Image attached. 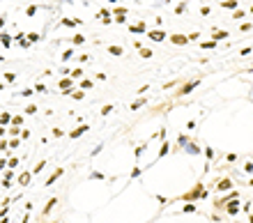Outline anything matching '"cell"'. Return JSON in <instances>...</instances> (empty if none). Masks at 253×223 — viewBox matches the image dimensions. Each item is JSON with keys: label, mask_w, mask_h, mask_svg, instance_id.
<instances>
[{"label": "cell", "mask_w": 253, "mask_h": 223, "mask_svg": "<svg viewBox=\"0 0 253 223\" xmlns=\"http://www.w3.org/2000/svg\"><path fill=\"white\" fill-rule=\"evenodd\" d=\"M223 209H226V212H228V214H233V216H235V214H237V212H239V209H242V205H239V202H237V200H228V202H226V205H223Z\"/></svg>", "instance_id": "obj_1"}, {"label": "cell", "mask_w": 253, "mask_h": 223, "mask_svg": "<svg viewBox=\"0 0 253 223\" xmlns=\"http://www.w3.org/2000/svg\"><path fill=\"white\" fill-rule=\"evenodd\" d=\"M170 42L175 44V46H184V44H189V37H186V35H173Z\"/></svg>", "instance_id": "obj_2"}, {"label": "cell", "mask_w": 253, "mask_h": 223, "mask_svg": "<svg viewBox=\"0 0 253 223\" xmlns=\"http://www.w3.org/2000/svg\"><path fill=\"white\" fill-rule=\"evenodd\" d=\"M152 39V42H163L166 39V32L163 30H150V35H147Z\"/></svg>", "instance_id": "obj_3"}, {"label": "cell", "mask_w": 253, "mask_h": 223, "mask_svg": "<svg viewBox=\"0 0 253 223\" xmlns=\"http://www.w3.org/2000/svg\"><path fill=\"white\" fill-rule=\"evenodd\" d=\"M198 196H207V191H202V186H200V184H198V186L196 189H193V191L191 193H186V200H193V198H198Z\"/></svg>", "instance_id": "obj_4"}, {"label": "cell", "mask_w": 253, "mask_h": 223, "mask_svg": "<svg viewBox=\"0 0 253 223\" xmlns=\"http://www.w3.org/2000/svg\"><path fill=\"white\" fill-rule=\"evenodd\" d=\"M216 189H219V191H228V189H233V182H230V177H223V179L216 184Z\"/></svg>", "instance_id": "obj_5"}, {"label": "cell", "mask_w": 253, "mask_h": 223, "mask_svg": "<svg viewBox=\"0 0 253 223\" xmlns=\"http://www.w3.org/2000/svg\"><path fill=\"white\" fill-rule=\"evenodd\" d=\"M221 5L223 7H226V9H239V2H237V0H226V2H221Z\"/></svg>", "instance_id": "obj_6"}, {"label": "cell", "mask_w": 253, "mask_h": 223, "mask_svg": "<svg viewBox=\"0 0 253 223\" xmlns=\"http://www.w3.org/2000/svg\"><path fill=\"white\" fill-rule=\"evenodd\" d=\"M88 131V127H78V129H74V131H69V138H78V136H83Z\"/></svg>", "instance_id": "obj_7"}, {"label": "cell", "mask_w": 253, "mask_h": 223, "mask_svg": "<svg viewBox=\"0 0 253 223\" xmlns=\"http://www.w3.org/2000/svg\"><path fill=\"white\" fill-rule=\"evenodd\" d=\"M14 39H16V42H19V44H21V46H23V48H28V46H30V42H28V39H26V35H23V32H21V35H16Z\"/></svg>", "instance_id": "obj_8"}, {"label": "cell", "mask_w": 253, "mask_h": 223, "mask_svg": "<svg viewBox=\"0 0 253 223\" xmlns=\"http://www.w3.org/2000/svg\"><path fill=\"white\" fill-rule=\"evenodd\" d=\"M0 42H2V46H12V37L7 32H0Z\"/></svg>", "instance_id": "obj_9"}, {"label": "cell", "mask_w": 253, "mask_h": 223, "mask_svg": "<svg viewBox=\"0 0 253 223\" xmlns=\"http://www.w3.org/2000/svg\"><path fill=\"white\" fill-rule=\"evenodd\" d=\"M78 23H83V21H74V19H62V26H67V28H74V26H78Z\"/></svg>", "instance_id": "obj_10"}, {"label": "cell", "mask_w": 253, "mask_h": 223, "mask_svg": "<svg viewBox=\"0 0 253 223\" xmlns=\"http://www.w3.org/2000/svg\"><path fill=\"white\" fill-rule=\"evenodd\" d=\"M62 172H65V170H62V168H58V170H55V172H53V175H51V179H48V182H46V186H51V184H53V182H55V179H58V177H60V175H62Z\"/></svg>", "instance_id": "obj_11"}, {"label": "cell", "mask_w": 253, "mask_h": 223, "mask_svg": "<svg viewBox=\"0 0 253 223\" xmlns=\"http://www.w3.org/2000/svg\"><path fill=\"white\" fill-rule=\"evenodd\" d=\"M145 28H147V26H145V23L140 21V23H136V26H129V30H131V32H143Z\"/></svg>", "instance_id": "obj_12"}, {"label": "cell", "mask_w": 253, "mask_h": 223, "mask_svg": "<svg viewBox=\"0 0 253 223\" xmlns=\"http://www.w3.org/2000/svg\"><path fill=\"white\" fill-rule=\"evenodd\" d=\"M168 150H170V145H168V140H163V145H161V150H159V156H166Z\"/></svg>", "instance_id": "obj_13"}, {"label": "cell", "mask_w": 253, "mask_h": 223, "mask_svg": "<svg viewBox=\"0 0 253 223\" xmlns=\"http://www.w3.org/2000/svg\"><path fill=\"white\" fill-rule=\"evenodd\" d=\"M30 177H32V172H23L21 175V186H26L28 182H30Z\"/></svg>", "instance_id": "obj_14"}, {"label": "cell", "mask_w": 253, "mask_h": 223, "mask_svg": "<svg viewBox=\"0 0 253 223\" xmlns=\"http://www.w3.org/2000/svg\"><path fill=\"white\" fill-rule=\"evenodd\" d=\"M26 39L30 44H35V42H39V35H37V32H30V35H26Z\"/></svg>", "instance_id": "obj_15"}, {"label": "cell", "mask_w": 253, "mask_h": 223, "mask_svg": "<svg viewBox=\"0 0 253 223\" xmlns=\"http://www.w3.org/2000/svg\"><path fill=\"white\" fill-rule=\"evenodd\" d=\"M184 147H186V152H189V154H198V152H200V150H198L196 145H191V143H186Z\"/></svg>", "instance_id": "obj_16"}, {"label": "cell", "mask_w": 253, "mask_h": 223, "mask_svg": "<svg viewBox=\"0 0 253 223\" xmlns=\"http://www.w3.org/2000/svg\"><path fill=\"white\" fill-rule=\"evenodd\" d=\"M198 85V81H193V83H189V85H184V88H182V94H186V92H191L193 88H196Z\"/></svg>", "instance_id": "obj_17"}, {"label": "cell", "mask_w": 253, "mask_h": 223, "mask_svg": "<svg viewBox=\"0 0 253 223\" xmlns=\"http://www.w3.org/2000/svg\"><path fill=\"white\" fill-rule=\"evenodd\" d=\"M214 46H216L214 39H209V42H200V48H214Z\"/></svg>", "instance_id": "obj_18"}, {"label": "cell", "mask_w": 253, "mask_h": 223, "mask_svg": "<svg viewBox=\"0 0 253 223\" xmlns=\"http://www.w3.org/2000/svg\"><path fill=\"white\" fill-rule=\"evenodd\" d=\"M221 39H228V32H214V42H221Z\"/></svg>", "instance_id": "obj_19"}, {"label": "cell", "mask_w": 253, "mask_h": 223, "mask_svg": "<svg viewBox=\"0 0 253 223\" xmlns=\"http://www.w3.org/2000/svg\"><path fill=\"white\" fill-rule=\"evenodd\" d=\"M7 122H12V115L9 113H2V115H0V124H7Z\"/></svg>", "instance_id": "obj_20"}, {"label": "cell", "mask_w": 253, "mask_h": 223, "mask_svg": "<svg viewBox=\"0 0 253 223\" xmlns=\"http://www.w3.org/2000/svg\"><path fill=\"white\" fill-rule=\"evenodd\" d=\"M233 19L237 21V19H244V9H235L233 12Z\"/></svg>", "instance_id": "obj_21"}, {"label": "cell", "mask_w": 253, "mask_h": 223, "mask_svg": "<svg viewBox=\"0 0 253 223\" xmlns=\"http://www.w3.org/2000/svg\"><path fill=\"white\" fill-rule=\"evenodd\" d=\"M83 42H85V37H83V35H76V37H74V44H76V46H81Z\"/></svg>", "instance_id": "obj_22"}, {"label": "cell", "mask_w": 253, "mask_h": 223, "mask_svg": "<svg viewBox=\"0 0 253 223\" xmlns=\"http://www.w3.org/2000/svg\"><path fill=\"white\" fill-rule=\"evenodd\" d=\"M5 81H7V83H14V81H16V74H5Z\"/></svg>", "instance_id": "obj_23"}, {"label": "cell", "mask_w": 253, "mask_h": 223, "mask_svg": "<svg viewBox=\"0 0 253 223\" xmlns=\"http://www.w3.org/2000/svg\"><path fill=\"white\" fill-rule=\"evenodd\" d=\"M145 104V99H138V101H134V104H131V110H136V108H140V106Z\"/></svg>", "instance_id": "obj_24"}, {"label": "cell", "mask_w": 253, "mask_h": 223, "mask_svg": "<svg viewBox=\"0 0 253 223\" xmlns=\"http://www.w3.org/2000/svg\"><path fill=\"white\" fill-rule=\"evenodd\" d=\"M108 51L113 53V55H122V48H120V46H111Z\"/></svg>", "instance_id": "obj_25"}, {"label": "cell", "mask_w": 253, "mask_h": 223, "mask_svg": "<svg viewBox=\"0 0 253 223\" xmlns=\"http://www.w3.org/2000/svg\"><path fill=\"white\" fill-rule=\"evenodd\" d=\"M69 94H72V97H74V99H76V101H81V99H83V97H85V94H83V92H81V90H78V92H69Z\"/></svg>", "instance_id": "obj_26"}, {"label": "cell", "mask_w": 253, "mask_h": 223, "mask_svg": "<svg viewBox=\"0 0 253 223\" xmlns=\"http://www.w3.org/2000/svg\"><path fill=\"white\" fill-rule=\"evenodd\" d=\"M69 85H72V78H65V81H60V88H65V90H67Z\"/></svg>", "instance_id": "obj_27"}, {"label": "cell", "mask_w": 253, "mask_h": 223, "mask_svg": "<svg viewBox=\"0 0 253 223\" xmlns=\"http://www.w3.org/2000/svg\"><path fill=\"white\" fill-rule=\"evenodd\" d=\"M35 12H37V5H30V7H28V9H26V14H28V16H32V14H35Z\"/></svg>", "instance_id": "obj_28"}, {"label": "cell", "mask_w": 253, "mask_h": 223, "mask_svg": "<svg viewBox=\"0 0 253 223\" xmlns=\"http://www.w3.org/2000/svg\"><path fill=\"white\" fill-rule=\"evenodd\" d=\"M44 166H46V163H44V161H39V163H37V166L32 168V172H39V170H41V168H44Z\"/></svg>", "instance_id": "obj_29"}, {"label": "cell", "mask_w": 253, "mask_h": 223, "mask_svg": "<svg viewBox=\"0 0 253 223\" xmlns=\"http://www.w3.org/2000/svg\"><path fill=\"white\" fill-rule=\"evenodd\" d=\"M182 209H184V212H196L198 207H196V205H184V207H182Z\"/></svg>", "instance_id": "obj_30"}, {"label": "cell", "mask_w": 253, "mask_h": 223, "mask_svg": "<svg viewBox=\"0 0 253 223\" xmlns=\"http://www.w3.org/2000/svg\"><path fill=\"white\" fill-rule=\"evenodd\" d=\"M81 76H83L81 69H74V71H72V78H81Z\"/></svg>", "instance_id": "obj_31"}, {"label": "cell", "mask_w": 253, "mask_h": 223, "mask_svg": "<svg viewBox=\"0 0 253 223\" xmlns=\"http://www.w3.org/2000/svg\"><path fill=\"white\" fill-rule=\"evenodd\" d=\"M12 122H14V124H21V122H23V117H21V115H14V117H12Z\"/></svg>", "instance_id": "obj_32"}, {"label": "cell", "mask_w": 253, "mask_h": 223, "mask_svg": "<svg viewBox=\"0 0 253 223\" xmlns=\"http://www.w3.org/2000/svg\"><path fill=\"white\" fill-rule=\"evenodd\" d=\"M111 110H113V106H111V104H108V106H104V108H101V113H104V115H108V113H111Z\"/></svg>", "instance_id": "obj_33"}, {"label": "cell", "mask_w": 253, "mask_h": 223, "mask_svg": "<svg viewBox=\"0 0 253 223\" xmlns=\"http://www.w3.org/2000/svg\"><path fill=\"white\" fill-rule=\"evenodd\" d=\"M90 179H104V175H101V172H92V175H90Z\"/></svg>", "instance_id": "obj_34"}, {"label": "cell", "mask_w": 253, "mask_h": 223, "mask_svg": "<svg viewBox=\"0 0 253 223\" xmlns=\"http://www.w3.org/2000/svg\"><path fill=\"white\" fill-rule=\"evenodd\" d=\"M186 143H189V138H186V136H184V134H182V136H180V145H182V147H184V145H186Z\"/></svg>", "instance_id": "obj_35"}, {"label": "cell", "mask_w": 253, "mask_h": 223, "mask_svg": "<svg viewBox=\"0 0 253 223\" xmlns=\"http://www.w3.org/2000/svg\"><path fill=\"white\" fill-rule=\"evenodd\" d=\"M205 154H207V159H212V156H214V150H212V147H207Z\"/></svg>", "instance_id": "obj_36"}, {"label": "cell", "mask_w": 253, "mask_h": 223, "mask_svg": "<svg viewBox=\"0 0 253 223\" xmlns=\"http://www.w3.org/2000/svg\"><path fill=\"white\" fill-rule=\"evenodd\" d=\"M244 170H246V172H253V163H246V166H244Z\"/></svg>", "instance_id": "obj_37"}, {"label": "cell", "mask_w": 253, "mask_h": 223, "mask_svg": "<svg viewBox=\"0 0 253 223\" xmlns=\"http://www.w3.org/2000/svg\"><path fill=\"white\" fill-rule=\"evenodd\" d=\"M5 147H7V143H5V140H0V152L5 150Z\"/></svg>", "instance_id": "obj_38"}, {"label": "cell", "mask_w": 253, "mask_h": 223, "mask_svg": "<svg viewBox=\"0 0 253 223\" xmlns=\"http://www.w3.org/2000/svg\"><path fill=\"white\" fill-rule=\"evenodd\" d=\"M5 166H7V161H5V159H0V170H2Z\"/></svg>", "instance_id": "obj_39"}, {"label": "cell", "mask_w": 253, "mask_h": 223, "mask_svg": "<svg viewBox=\"0 0 253 223\" xmlns=\"http://www.w3.org/2000/svg\"><path fill=\"white\" fill-rule=\"evenodd\" d=\"M5 26V16H0V28Z\"/></svg>", "instance_id": "obj_40"}, {"label": "cell", "mask_w": 253, "mask_h": 223, "mask_svg": "<svg viewBox=\"0 0 253 223\" xmlns=\"http://www.w3.org/2000/svg\"><path fill=\"white\" fill-rule=\"evenodd\" d=\"M108 2H118V0H108Z\"/></svg>", "instance_id": "obj_41"}, {"label": "cell", "mask_w": 253, "mask_h": 223, "mask_svg": "<svg viewBox=\"0 0 253 223\" xmlns=\"http://www.w3.org/2000/svg\"><path fill=\"white\" fill-rule=\"evenodd\" d=\"M248 221H251V223H253V216H251V218H248Z\"/></svg>", "instance_id": "obj_42"}, {"label": "cell", "mask_w": 253, "mask_h": 223, "mask_svg": "<svg viewBox=\"0 0 253 223\" xmlns=\"http://www.w3.org/2000/svg\"><path fill=\"white\" fill-rule=\"evenodd\" d=\"M0 60H2V55H0Z\"/></svg>", "instance_id": "obj_43"}, {"label": "cell", "mask_w": 253, "mask_h": 223, "mask_svg": "<svg viewBox=\"0 0 253 223\" xmlns=\"http://www.w3.org/2000/svg\"><path fill=\"white\" fill-rule=\"evenodd\" d=\"M251 12H253V7H251Z\"/></svg>", "instance_id": "obj_44"}]
</instances>
